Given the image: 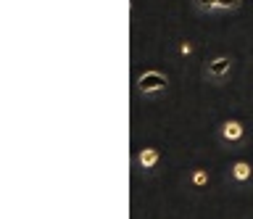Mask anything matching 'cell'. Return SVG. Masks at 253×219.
<instances>
[{
  "label": "cell",
  "instance_id": "cell-1",
  "mask_svg": "<svg viewBox=\"0 0 253 219\" xmlns=\"http://www.w3.org/2000/svg\"><path fill=\"white\" fill-rule=\"evenodd\" d=\"M166 85H169L166 74L164 72H156V69H148V72H142L137 77V90L142 92V95H156V92L166 90Z\"/></svg>",
  "mask_w": 253,
  "mask_h": 219
},
{
  "label": "cell",
  "instance_id": "cell-2",
  "mask_svg": "<svg viewBox=\"0 0 253 219\" xmlns=\"http://www.w3.org/2000/svg\"><path fill=\"white\" fill-rule=\"evenodd\" d=\"M219 137H221V143H227V145L243 143V140H245L243 122H240V119H227V122L219 127Z\"/></svg>",
  "mask_w": 253,
  "mask_h": 219
},
{
  "label": "cell",
  "instance_id": "cell-3",
  "mask_svg": "<svg viewBox=\"0 0 253 219\" xmlns=\"http://www.w3.org/2000/svg\"><path fill=\"white\" fill-rule=\"evenodd\" d=\"M232 72V58L229 56H216L206 64V77L213 82H224V77Z\"/></svg>",
  "mask_w": 253,
  "mask_h": 219
},
{
  "label": "cell",
  "instance_id": "cell-4",
  "mask_svg": "<svg viewBox=\"0 0 253 219\" xmlns=\"http://www.w3.org/2000/svg\"><path fill=\"white\" fill-rule=\"evenodd\" d=\"M243 0H195L201 11H235L240 8Z\"/></svg>",
  "mask_w": 253,
  "mask_h": 219
},
{
  "label": "cell",
  "instance_id": "cell-5",
  "mask_svg": "<svg viewBox=\"0 0 253 219\" xmlns=\"http://www.w3.org/2000/svg\"><path fill=\"white\" fill-rule=\"evenodd\" d=\"M158 161H161V153H158V148H142V151L137 153V164L142 169H156Z\"/></svg>",
  "mask_w": 253,
  "mask_h": 219
},
{
  "label": "cell",
  "instance_id": "cell-6",
  "mask_svg": "<svg viewBox=\"0 0 253 219\" xmlns=\"http://www.w3.org/2000/svg\"><path fill=\"white\" fill-rule=\"evenodd\" d=\"M251 175H253V169H251L248 161H235L232 164V179H235V182H240V185L248 182Z\"/></svg>",
  "mask_w": 253,
  "mask_h": 219
},
{
  "label": "cell",
  "instance_id": "cell-7",
  "mask_svg": "<svg viewBox=\"0 0 253 219\" xmlns=\"http://www.w3.org/2000/svg\"><path fill=\"white\" fill-rule=\"evenodd\" d=\"M190 182H193V187H206V185H209V172H206V169H195L193 177H190Z\"/></svg>",
  "mask_w": 253,
  "mask_h": 219
},
{
  "label": "cell",
  "instance_id": "cell-8",
  "mask_svg": "<svg viewBox=\"0 0 253 219\" xmlns=\"http://www.w3.org/2000/svg\"><path fill=\"white\" fill-rule=\"evenodd\" d=\"M182 53H185V56H190V53H193V45H190V43H182V48H179Z\"/></svg>",
  "mask_w": 253,
  "mask_h": 219
}]
</instances>
